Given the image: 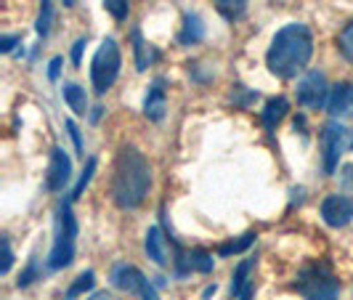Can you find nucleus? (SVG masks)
Masks as SVG:
<instances>
[{
	"instance_id": "obj_1",
	"label": "nucleus",
	"mask_w": 353,
	"mask_h": 300,
	"mask_svg": "<svg viewBox=\"0 0 353 300\" xmlns=\"http://www.w3.org/2000/svg\"><path fill=\"white\" fill-rule=\"evenodd\" d=\"M314 56V35L305 24H287L282 27L274 40H271V48L265 53V64L268 72L279 80H292L298 77V72H303L308 67Z\"/></svg>"
},
{
	"instance_id": "obj_2",
	"label": "nucleus",
	"mask_w": 353,
	"mask_h": 300,
	"mask_svg": "<svg viewBox=\"0 0 353 300\" xmlns=\"http://www.w3.org/2000/svg\"><path fill=\"white\" fill-rule=\"evenodd\" d=\"M152 186V168L136 146H125L114 162V178H112V199L120 210H136L141 208Z\"/></svg>"
},
{
	"instance_id": "obj_3",
	"label": "nucleus",
	"mask_w": 353,
	"mask_h": 300,
	"mask_svg": "<svg viewBox=\"0 0 353 300\" xmlns=\"http://www.w3.org/2000/svg\"><path fill=\"white\" fill-rule=\"evenodd\" d=\"M74 242H77V218L72 212V202H61L53 223V248L48 255V268L59 271L74 261Z\"/></svg>"
},
{
	"instance_id": "obj_4",
	"label": "nucleus",
	"mask_w": 353,
	"mask_h": 300,
	"mask_svg": "<svg viewBox=\"0 0 353 300\" xmlns=\"http://www.w3.org/2000/svg\"><path fill=\"white\" fill-rule=\"evenodd\" d=\"M292 287L301 292L303 300H340V284L327 263L305 266Z\"/></svg>"
},
{
	"instance_id": "obj_5",
	"label": "nucleus",
	"mask_w": 353,
	"mask_h": 300,
	"mask_svg": "<svg viewBox=\"0 0 353 300\" xmlns=\"http://www.w3.org/2000/svg\"><path fill=\"white\" fill-rule=\"evenodd\" d=\"M120 64H123V56H120L117 40L106 37L101 48L93 56V61H90V83H93V90L99 96H104L106 90L114 86V80L120 74Z\"/></svg>"
},
{
	"instance_id": "obj_6",
	"label": "nucleus",
	"mask_w": 353,
	"mask_h": 300,
	"mask_svg": "<svg viewBox=\"0 0 353 300\" xmlns=\"http://www.w3.org/2000/svg\"><path fill=\"white\" fill-rule=\"evenodd\" d=\"M345 146H348V130H345L343 123L332 120L324 128V133H321V152H324V173L327 176H332L337 170Z\"/></svg>"
},
{
	"instance_id": "obj_7",
	"label": "nucleus",
	"mask_w": 353,
	"mask_h": 300,
	"mask_svg": "<svg viewBox=\"0 0 353 300\" xmlns=\"http://www.w3.org/2000/svg\"><path fill=\"white\" fill-rule=\"evenodd\" d=\"M112 284L123 292H133V295H141L143 300H157L154 287L149 284V279L143 277L136 266L120 263L112 268Z\"/></svg>"
},
{
	"instance_id": "obj_8",
	"label": "nucleus",
	"mask_w": 353,
	"mask_h": 300,
	"mask_svg": "<svg viewBox=\"0 0 353 300\" xmlns=\"http://www.w3.org/2000/svg\"><path fill=\"white\" fill-rule=\"evenodd\" d=\"M330 99V86L321 72H308L298 83V104L303 109H321Z\"/></svg>"
},
{
	"instance_id": "obj_9",
	"label": "nucleus",
	"mask_w": 353,
	"mask_h": 300,
	"mask_svg": "<svg viewBox=\"0 0 353 300\" xmlns=\"http://www.w3.org/2000/svg\"><path fill=\"white\" fill-rule=\"evenodd\" d=\"M321 218L327 226L332 229H343L353 221V197L332 194L321 202Z\"/></svg>"
},
{
	"instance_id": "obj_10",
	"label": "nucleus",
	"mask_w": 353,
	"mask_h": 300,
	"mask_svg": "<svg viewBox=\"0 0 353 300\" xmlns=\"http://www.w3.org/2000/svg\"><path fill=\"white\" fill-rule=\"evenodd\" d=\"M72 178V159L70 154L56 146L51 152V162H48V173H46V189L48 192H64V186Z\"/></svg>"
},
{
	"instance_id": "obj_11",
	"label": "nucleus",
	"mask_w": 353,
	"mask_h": 300,
	"mask_svg": "<svg viewBox=\"0 0 353 300\" xmlns=\"http://www.w3.org/2000/svg\"><path fill=\"white\" fill-rule=\"evenodd\" d=\"M327 112L335 120H345L353 114V86L351 83H337L335 88L330 90L327 99Z\"/></svg>"
},
{
	"instance_id": "obj_12",
	"label": "nucleus",
	"mask_w": 353,
	"mask_h": 300,
	"mask_svg": "<svg viewBox=\"0 0 353 300\" xmlns=\"http://www.w3.org/2000/svg\"><path fill=\"white\" fill-rule=\"evenodd\" d=\"M165 109H168V90H165V77H157L152 86H149V93L143 99V114L149 120L159 123L165 117Z\"/></svg>"
},
{
	"instance_id": "obj_13",
	"label": "nucleus",
	"mask_w": 353,
	"mask_h": 300,
	"mask_svg": "<svg viewBox=\"0 0 353 300\" xmlns=\"http://www.w3.org/2000/svg\"><path fill=\"white\" fill-rule=\"evenodd\" d=\"M143 248H146V255H149L157 266H168L170 261H173V258H170L168 237L162 234L159 226H152V229L146 231V242H143Z\"/></svg>"
},
{
	"instance_id": "obj_14",
	"label": "nucleus",
	"mask_w": 353,
	"mask_h": 300,
	"mask_svg": "<svg viewBox=\"0 0 353 300\" xmlns=\"http://www.w3.org/2000/svg\"><path fill=\"white\" fill-rule=\"evenodd\" d=\"M287 112H290V101H287V99H282V96L268 99V104H265V109H263L265 130H268V133H274V130H276V125L287 117Z\"/></svg>"
},
{
	"instance_id": "obj_15",
	"label": "nucleus",
	"mask_w": 353,
	"mask_h": 300,
	"mask_svg": "<svg viewBox=\"0 0 353 300\" xmlns=\"http://www.w3.org/2000/svg\"><path fill=\"white\" fill-rule=\"evenodd\" d=\"M202 37H205L202 17H199V14H186V17H183V30H181V35H178V43H181V46H196Z\"/></svg>"
},
{
	"instance_id": "obj_16",
	"label": "nucleus",
	"mask_w": 353,
	"mask_h": 300,
	"mask_svg": "<svg viewBox=\"0 0 353 300\" xmlns=\"http://www.w3.org/2000/svg\"><path fill=\"white\" fill-rule=\"evenodd\" d=\"M61 96H64V101L70 104V109L74 114H85L88 112V96H85V88H80L77 83H64V88H61Z\"/></svg>"
},
{
	"instance_id": "obj_17",
	"label": "nucleus",
	"mask_w": 353,
	"mask_h": 300,
	"mask_svg": "<svg viewBox=\"0 0 353 300\" xmlns=\"http://www.w3.org/2000/svg\"><path fill=\"white\" fill-rule=\"evenodd\" d=\"M133 51H136V70H139V72L146 70L152 61H157V56H159V53L154 51V48H152L146 40H143L139 30L133 32Z\"/></svg>"
},
{
	"instance_id": "obj_18",
	"label": "nucleus",
	"mask_w": 353,
	"mask_h": 300,
	"mask_svg": "<svg viewBox=\"0 0 353 300\" xmlns=\"http://www.w3.org/2000/svg\"><path fill=\"white\" fill-rule=\"evenodd\" d=\"M255 268V258H245L242 263H239V268L234 271V279H231V295L234 298H239L242 292H245V287L248 284H252L250 282V271Z\"/></svg>"
},
{
	"instance_id": "obj_19",
	"label": "nucleus",
	"mask_w": 353,
	"mask_h": 300,
	"mask_svg": "<svg viewBox=\"0 0 353 300\" xmlns=\"http://www.w3.org/2000/svg\"><path fill=\"white\" fill-rule=\"evenodd\" d=\"M93 284H96V274H93V271H83V274L72 282L70 290L64 292V300H77L80 295L90 292V290H93Z\"/></svg>"
},
{
	"instance_id": "obj_20",
	"label": "nucleus",
	"mask_w": 353,
	"mask_h": 300,
	"mask_svg": "<svg viewBox=\"0 0 353 300\" xmlns=\"http://www.w3.org/2000/svg\"><path fill=\"white\" fill-rule=\"evenodd\" d=\"M252 242H255V234H242L239 239H231L226 245H221V248H218V255H221V258H231V255L248 252V250L252 248Z\"/></svg>"
},
{
	"instance_id": "obj_21",
	"label": "nucleus",
	"mask_w": 353,
	"mask_h": 300,
	"mask_svg": "<svg viewBox=\"0 0 353 300\" xmlns=\"http://www.w3.org/2000/svg\"><path fill=\"white\" fill-rule=\"evenodd\" d=\"M51 27H53V3L51 0H40V14H37V21H35V32L40 37H48L51 35Z\"/></svg>"
},
{
	"instance_id": "obj_22",
	"label": "nucleus",
	"mask_w": 353,
	"mask_h": 300,
	"mask_svg": "<svg viewBox=\"0 0 353 300\" xmlns=\"http://www.w3.org/2000/svg\"><path fill=\"white\" fill-rule=\"evenodd\" d=\"M215 6H218V11L229 19V21H236V19L245 14L248 0H215Z\"/></svg>"
},
{
	"instance_id": "obj_23",
	"label": "nucleus",
	"mask_w": 353,
	"mask_h": 300,
	"mask_svg": "<svg viewBox=\"0 0 353 300\" xmlns=\"http://www.w3.org/2000/svg\"><path fill=\"white\" fill-rule=\"evenodd\" d=\"M93 173H96V159L90 157L88 165H85V170H83V176H80V181H77V183H74V189H72L70 202H74V199H80V197H83V192H85V186L90 183Z\"/></svg>"
},
{
	"instance_id": "obj_24",
	"label": "nucleus",
	"mask_w": 353,
	"mask_h": 300,
	"mask_svg": "<svg viewBox=\"0 0 353 300\" xmlns=\"http://www.w3.org/2000/svg\"><path fill=\"white\" fill-rule=\"evenodd\" d=\"M104 8L117 21H125L128 14H130V0H104Z\"/></svg>"
},
{
	"instance_id": "obj_25",
	"label": "nucleus",
	"mask_w": 353,
	"mask_h": 300,
	"mask_svg": "<svg viewBox=\"0 0 353 300\" xmlns=\"http://www.w3.org/2000/svg\"><path fill=\"white\" fill-rule=\"evenodd\" d=\"M337 48H340V53L348 59V61H353V21L340 32V40H337Z\"/></svg>"
},
{
	"instance_id": "obj_26",
	"label": "nucleus",
	"mask_w": 353,
	"mask_h": 300,
	"mask_svg": "<svg viewBox=\"0 0 353 300\" xmlns=\"http://www.w3.org/2000/svg\"><path fill=\"white\" fill-rule=\"evenodd\" d=\"M340 189L345 194H353V162L340 168Z\"/></svg>"
},
{
	"instance_id": "obj_27",
	"label": "nucleus",
	"mask_w": 353,
	"mask_h": 300,
	"mask_svg": "<svg viewBox=\"0 0 353 300\" xmlns=\"http://www.w3.org/2000/svg\"><path fill=\"white\" fill-rule=\"evenodd\" d=\"M11 263H14L11 242H8V237H3V263H0V274H8V271H11Z\"/></svg>"
},
{
	"instance_id": "obj_28",
	"label": "nucleus",
	"mask_w": 353,
	"mask_h": 300,
	"mask_svg": "<svg viewBox=\"0 0 353 300\" xmlns=\"http://www.w3.org/2000/svg\"><path fill=\"white\" fill-rule=\"evenodd\" d=\"M67 130H70L72 141H74V152H77V154H85V152H83V139H80V128L74 125V120H67Z\"/></svg>"
},
{
	"instance_id": "obj_29",
	"label": "nucleus",
	"mask_w": 353,
	"mask_h": 300,
	"mask_svg": "<svg viewBox=\"0 0 353 300\" xmlns=\"http://www.w3.org/2000/svg\"><path fill=\"white\" fill-rule=\"evenodd\" d=\"M37 279V266H35V261H32V263L27 266V271H24V274H21V277H19V287H30V284L35 282Z\"/></svg>"
},
{
	"instance_id": "obj_30",
	"label": "nucleus",
	"mask_w": 353,
	"mask_h": 300,
	"mask_svg": "<svg viewBox=\"0 0 353 300\" xmlns=\"http://www.w3.org/2000/svg\"><path fill=\"white\" fill-rule=\"evenodd\" d=\"M85 46H88V37H80L74 46H72V61H74V67H80V61H83V51H85Z\"/></svg>"
},
{
	"instance_id": "obj_31",
	"label": "nucleus",
	"mask_w": 353,
	"mask_h": 300,
	"mask_svg": "<svg viewBox=\"0 0 353 300\" xmlns=\"http://www.w3.org/2000/svg\"><path fill=\"white\" fill-rule=\"evenodd\" d=\"M19 43H21V37L19 35H6L0 37V53H11L14 48H17Z\"/></svg>"
},
{
	"instance_id": "obj_32",
	"label": "nucleus",
	"mask_w": 353,
	"mask_h": 300,
	"mask_svg": "<svg viewBox=\"0 0 353 300\" xmlns=\"http://www.w3.org/2000/svg\"><path fill=\"white\" fill-rule=\"evenodd\" d=\"M61 64H64V59L61 56H56V59H51V64H48V80H59V72H61Z\"/></svg>"
},
{
	"instance_id": "obj_33",
	"label": "nucleus",
	"mask_w": 353,
	"mask_h": 300,
	"mask_svg": "<svg viewBox=\"0 0 353 300\" xmlns=\"http://www.w3.org/2000/svg\"><path fill=\"white\" fill-rule=\"evenodd\" d=\"M88 300H114V298H112L109 292H96V295H90Z\"/></svg>"
},
{
	"instance_id": "obj_34",
	"label": "nucleus",
	"mask_w": 353,
	"mask_h": 300,
	"mask_svg": "<svg viewBox=\"0 0 353 300\" xmlns=\"http://www.w3.org/2000/svg\"><path fill=\"white\" fill-rule=\"evenodd\" d=\"M61 3H64V6H67V8H72V6H74V3H77V0H61Z\"/></svg>"
},
{
	"instance_id": "obj_35",
	"label": "nucleus",
	"mask_w": 353,
	"mask_h": 300,
	"mask_svg": "<svg viewBox=\"0 0 353 300\" xmlns=\"http://www.w3.org/2000/svg\"><path fill=\"white\" fill-rule=\"evenodd\" d=\"M351 149H353V141H351Z\"/></svg>"
}]
</instances>
